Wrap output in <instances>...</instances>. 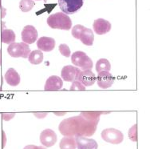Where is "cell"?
Segmentation results:
<instances>
[{"label":"cell","mask_w":150,"mask_h":149,"mask_svg":"<svg viewBox=\"0 0 150 149\" xmlns=\"http://www.w3.org/2000/svg\"><path fill=\"white\" fill-rule=\"evenodd\" d=\"M108 113L110 112H81L79 115L69 117L62 120L58 126V130L64 136L90 137L95 133L101 115Z\"/></svg>","instance_id":"cell-1"},{"label":"cell","mask_w":150,"mask_h":149,"mask_svg":"<svg viewBox=\"0 0 150 149\" xmlns=\"http://www.w3.org/2000/svg\"><path fill=\"white\" fill-rule=\"evenodd\" d=\"M47 24L52 29H59L68 31L72 26V21L68 15L63 12H57L50 15L47 18Z\"/></svg>","instance_id":"cell-2"},{"label":"cell","mask_w":150,"mask_h":149,"mask_svg":"<svg viewBox=\"0 0 150 149\" xmlns=\"http://www.w3.org/2000/svg\"><path fill=\"white\" fill-rule=\"evenodd\" d=\"M71 62L77 67H80L82 71L91 70L93 62L91 58L83 51H75L71 56Z\"/></svg>","instance_id":"cell-3"},{"label":"cell","mask_w":150,"mask_h":149,"mask_svg":"<svg viewBox=\"0 0 150 149\" xmlns=\"http://www.w3.org/2000/svg\"><path fill=\"white\" fill-rule=\"evenodd\" d=\"M7 52L10 56L14 58H19L22 57L23 58H28L30 49L28 44L25 43H12L7 47Z\"/></svg>","instance_id":"cell-4"},{"label":"cell","mask_w":150,"mask_h":149,"mask_svg":"<svg viewBox=\"0 0 150 149\" xmlns=\"http://www.w3.org/2000/svg\"><path fill=\"white\" fill-rule=\"evenodd\" d=\"M85 0H58L62 11L66 15H73L82 7Z\"/></svg>","instance_id":"cell-5"},{"label":"cell","mask_w":150,"mask_h":149,"mask_svg":"<svg viewBox=\"0 0 150 149\" xmlns=\"http://www.w3.org/2000/svg\"><path fill=\"white\" fill-rule=\"evenodd\" d=\"M101 138L103 140L112 144H119L124 140L123 133L115 128L105 129L101 132Z\"/></svg>","instance_id":"cell-6"},{"label":"cell","mask_w":150,"mask_h":149,"mask_svg":"<svg viewBox=\"0 0 150 149\" xmlns=\"http://www.w3.org/2000/svg\"><path fill=\"white\" fill-rule=\"evenodd\" d=\"M80 72H81L80 68L72 65H67L63 67V68L62 69L61 76H62V79L64 81L74 82V81H78V76Z\"/></svg>","instance_id":"cell-7"},{"label":"cell","mask_w":150,"mask_h":149,"mask_svg":"<svg viewBox=\"0 0 150 149\" xmlns=\"http://www.w3.org/2000/svg\"><path fill=\"white\" fill-rule=\"evenodd\" d=\"M96 80L98 82V85L102 89H106L110 88L115 80V78L112 76L110 71H101L98 75V77H96Z\"/></svg>","instance_id":"cell-8"},{"label":"cell","mask_w":150,"mask_h":149,"mask_svg":"<svg viewBox=\"0 0 150 149\" xmlns=\"http://www.w3.org/2000/svg\"><path fill=\"white\" fill-rule=\"evenodd\" d=\"M22 39L23 43L26 44L34 43L38 38V31L36 28L31 25H27L24 26V28L22 31Z\"/></svg>","instance_id":"cell-9"},{"label":"cell","mask_w":150,"mask_h":149,"mask_svg":"<svg viewBox=\"0 0 150 149\" xmlns=\"http://www.w3.org/2000/svg\"><path fill=\"white\" fill-rule=\"evenodd\" d=\"M57 135L51 129H45L40 134V142L45 147H52L57 142Z\"/></svg>","instance_id":"cell-10"},{"label":"cell","mask_w":150,"mask_h":149,"mask_svg":"<svg viewBox=\"0 0 150 149\" xmlns=\"http://www.w3.org/2000/svg\"><path fill=\"white\" fill-rule=\"evenodd\" d=\"M75 141L78 149H98V148L96 140L85 136H75Z\"/></svg>","instance_id":"cell-11"},{"label":"cell","mask_w":150,"mask_h":149,"mask_svg":"<svg viewBox=\"0 0 150 149\" xmlns=\"http://www.w3.org/2000/svg\"><path fill=\"white\" fill-rule=\"evenodd\" d=\"M93 31L98 35H105L106 33L110 32L111 30V24L109 21L105 20L104 19H98L93 22Z\"/></svg>","instance_id":"cell-12"},{"label":"cell","mask_w":150,"mask_h":149,"mask_svg":"<svg viewBox=\"0 0 150 149\" xmlns=\"http://www.w3.org/2000/svg\"><path fill=\"white\" fill-rule=\"evenodd\" d=\"M63 86V81L62 78L57 76H52L49 77L46 81V84L44 87L45 91H58L62 88Z\"/></svg>","instance_id":"cell-13"},{"label":"cell","mask_w":150,"mask_h":149,"mask_svg":"<svg viewBox=\"0 0 150 149\" xmlns=\"http://www.w3.org/2000/svg\"><path fill=\"white\" fill-rule=\"evenodd\" d=\"M55 40L51 37H46L42 36L38 39L37 47L40 51L49 52L54 49L55 47Z\"/></svg>","instance_id":"cell-14"},{"label":"cell","mask_w":150,"mask_h":149,"mask_svg":"<svg viewBox=\"0 0 150 149\" xmlns=\"http://www.w3.org/2000/svg\"><path fill=\"white\" fill-rule=\"evenodd\" d=\"M78 81H79L85 87H90L94 84L96 81V76L91 70L81 71L78 76Z\"/></svg>","instance_id":"cell-15"},{"label":"cell","mask_w":150,"mask_h":149,"mask_svg":"<svg viewBox=\"0 0 150 149\" xmlns=\"http://www.w3.org/2000/svg\"><path fill=\"white\" fill-rule=\"evenodd\" d=\"M5 80L7 84L11 85L12 87H16L20 83V76L14 68H9L4 76Z\"/></svg>","instance_id":"cell-16"},{"label":"cell","mask_w":150,"mask_h":149,"mask_svg":"<svg viewBox=\"0 0 150 149\" xmlns=\"http://www.w3.org/2000/svg\"><path fill=\"white\" fill-rule=\"evenodd\" d=\"M79 39L85 45L92 46L93 44V40H94V36H93V32L92 30L90 29V28L84 27Z\"/></svg>","instance_id":"cell-17"},{"label":"cell","mask_w":150,"mask_h":149,"mask_svg":"<svg viewBox=\"0 0 150 149\" xmlns=\"http://www.w3.org/2000/svg\"><path fill=\"white\" fill-rule=\"evenodd\" d=\"M60 149H76V141L74 136H65L60 141L59 143Z\"/></svg>","instance_id":"cell-18"},{"label":"cell","mask_w":150,"mask_h":149,"mask_svg":"<svg viewBox=\"0 0 150 149\" xmlns=\"http://www.w3.org/2000/svg\"><path fill=\"white\" fill-rule=\"evenodd\" d=\"M15 34L11 29H3L1 34V40L2 43L6 44H11L15 43Z\"/></svg>","instance_id":"cell-19"},{"label":"cell","mask_w":150,"mask_h":149,"mask_svg":"<svg viewBox=\"0 0 150 149\" xmlns=\"http://www.w3.org/2000/svg\"><path fill=\"white\" fill-rule=\"evenodd\" d=\"M28 60L31 64H40L43 61V54L42 52V51L35 50L31 51L28 56Z\"/></svg>","instance_id":"cell-20"},{"label":"cell","mask_w":150,"mask_h":149,"mask_svg":"<svg viewBox=\"0 0 150 149\" xmlns=\"http://www.w3.org/2000/svg\"><path fill=\"white\" fill-rule=\"evenodd\" d=\"M111 70V64L106 58H100L98 60L96 63V71L97 72H101V71H110Z\"/></svg>","instance_id":"cell-21"},{"label":"cell","mask_w":150,"mask_h":149,"mask_svg":"<svg viewBox=\"0 0 150 149\" xmlns=\"http://www.w3.org/2000/svg\"><path fill=\"white\" fill-rule=\"evenodd\" d=\"M34 6H35L34 0H21L19 3V8L23 12L30 11Z\"/></svg>","instance_id":"cell-22"},{"label":"cell","mask_w":150,"mask_h":149,"mask_svg":"<svg viewBox=\"0 0 150 149\" xmlns=\"http://www.w3.org/2000/svg\"><path fill=\"white\" fill-rule=\"evenodd\" d=\"M85 27L82 25H80V24H78V25H76L73 27L72 29V35L75 38H77V39H79L80 38V35H81V33L82 31V30Z\"/></svg>","instance_id":"cell-23"},{"label":"cell","mask_w":150,"mask_h":149,"mask_svg":"<svg viewBox=\"0 0 150 149\" xmlns=\"http://www.w3.org/2000/svg\"><path fill=\"white\" fill-rule=\"evenodd\" d=\"M58 49H59V51L60 53L64 56L65 57H69L70 56V49H69V47L67 46V44H61L59 45V47H58Z\"/></svg>","instance_id":"cell-24"},{"label":"cell","mask_w":150,"mask_h":149,"mask_svg":"<svg viewBox=\"0 0 150 149\" xmlns=\"http://www.w3.org/2000/svg\"><path fill=\"white\" fill-rule=\"evenodd\" d=\"M69 90L70 91H85L86 88L79 81H74L72 82V85L69 88Z\"/></svg>","instance_id":"cell-25"},{"label":"cell","mask_w":150,"mask_h":149,"mask_svg":"<svg viewBox=\"0 0 150 149\" xmlns=\"http://www.w3.org/2000/svg\"><path fill=\"white\" fill-rule=\"evenodd\" d=\"M129 137L132 141L137 140V125H133L129 131Z\"/></svg>","instance_id":"cell-26"},{"label":"cell","mask_w":150,"mask_h":149,"mask_svg":"<svg viewBox=\"0 0 150 149\" xmlns=\"http://www.w3.org/2000/svg\"><path fill=\"white\" fill-rule=\"evenodd\" d=\"M23 149H46V148H44L42 146H36V145H27Z\"/></svg>","instance_id":"cell-27"},{"label":"cell","mask_w":150,"mask_h":149,"mask_svg":"<svg viewBox=\"0 0 150 149\" xmlns=\"http://www.w3.org/2000/svg\"><path fill=\"white\" fill-rule=\"evenodd\" d=\"M15 113H12V114H3V120H6V121H8V120H11L13 117L15 116Z\"/></svg>","instance_id":"cell-28"},{"label":"cell","mask_w":150,"mask_h":149,"mask_svg":"<svg viewBox=\"0 0 150 149\" xmlns=\"http://www.w3.org/2000/svg\"><path fill=\"white\" fill-rule=\"evenodd\" d=\"M1 63H2V56H1V50H0V65H1Z\"/></svg>","instance_id":"cell-29"},{"label":"cell","mask_w":150,"mask_h":149,"mask_svg":"<svg viewBox=\"0 0 150 149\" xmlns=\"http://www.w3.org/2000/svg\"><path fill=\"white\" fill-rule=\"evenodd\" d=\"M1 4H2V3H1V0H0V8H1V6H2Z\"/></svg>","instance_id":"cell-30"},{"label":"cell","mask_w":150,"mask_h":149,"mask_svg":"<svg viewBox=\"0 0 150 149\" xmlns=\"http://www.w3.org/2000/svg\"><path fill=\"white\" fill-rule=\"evenodd\" d=\"M34 1H35V0H34ZM35 1H40V0H35ZM44 1H45V2H46V0H44Z\"/></svg>","instance_id":"cell-31"}]
</instances>
